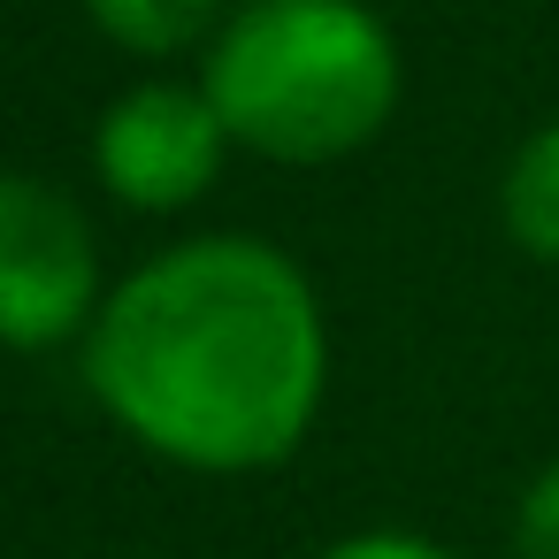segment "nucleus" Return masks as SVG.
Returning a JSON list of instances; mask_svg holds the SVG:
<instances>
[{
  "instance_id": "obj_6",
  "label": "nucleus",
  "mask_w": 559,
  "mask_h": 559,
  "mask_svg": "<svg viewBox=\"0 0 559 559\" xmlns=\"http://www.w3.org/2000/svg\"><path fill=\"white\" fill-rule=\"evenodd\" d=\"M498 215L521 253L559 269V123L521 139V154L506 162V185H498Z\"/></svg>"
},
{
  "instance_id": "obj_4",
  "label": "nucleus",
  "mask_w": 559,
  "mask_h": 559,
  "mask_svg": "<svg viewBox=\"0 0 559 559\" xmlns=\"http://www.w3.org/2000/svg\"><path fill=\"white\" fill-rule=\"evenodd\" d=\"M223 154H230V131L215 116V100L200 85H177V78H154V85H131L100 131H93V169L100 185L139 207V215H177L192 207L215 177H223Z\"/></svg>"
},
{
  "instance_id": "obj_5",
  "label": "nucleus",
  "mask_w": 559,
  "mask_h": 559,
  "mask_svg": "<svg viewBox=\"0 0 559 559\" xmlns=\"http://www.w3.org/2000/svg\"><path fill=\"white\" fill-rule=\"evenodd\" d=\"M85 16H93L123 55L169 62V55H185V47H207V39L230 24V0H85Z\"/></svg>"
},
{
  "instance_id": "obj_7",
  "label": "nucleus",
  "mask_w": 559,
  "mask_h": 559,
  "mask_svg": "<svg viewBox=\"0 0 559 559\" xmlns=\"http://www.w3.org/2000/svg\"><path fill=\"white\" fill-rule=\"evenodd\" d=\"M513 559H559V460L521 490V513H513Z\"/></svg>"
},
{
  "instance_id": "obj_1",
  "label": "nucleus",
  "mask_w": 559,
  "mask_h": 559,
  "mask_svg": "<svg viewBox=\"0 0 559 559\" xmlns=\"http://www.w3.org/2000/svg\"><path fill=\"white\" fill-rule=\"evenodd\" d=\"M85 383L169 467H276L322 414V299L269 238H185L108 284L85 330Z\"/></svg>"
},
{
  "instance_id": "obj_3",
  "label": "nucleus",
  "mask_w": 559,
  "mask_h": 559,
  "mask_svg": "<svg viewBox=\"0 0 559 559\" xmlns=\"http://www.w3.org/2000/svg\"><path fill=\"white\" fill-rule=\"evenodd\" d=\"M100 238L85 207L39 177L0 169V345L9 353H55L85 345L100 314Z\"/></svg>"
},
{
  "instance_id": "obj_8",
  "label": "nucleus",
  "mask_w": 559,
  "mask_h": 559,
  "mask_svg": "<svg viewBox=\"0 0 559 559\" xmlns=\"http://www.w3.org/2000/svg\"><path fill=\"white\" fill-rule=\"evenodd\" d=\"M314 559H460V551H444V544H429V536H406V528H360V536L322 544Z\"/></svg>"
},
{
  "instance_id": "obj_2",
  "label": "nucleus",
  "mask_w": 559,
  "mask_h": 559,
  "mask_svg": "<svg viewBox=\"0 0 559 559\" xmlns=\"http://www.w3.org/2000/svg\"><path fill=\"white\" fill-rule=\"evenodd\" d=\"M399 78V47L360 0H246L200 62L230 146L284 169L360 154L391 123Z\"/></svg>"
}]
</instances>
